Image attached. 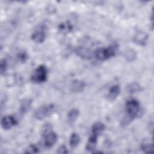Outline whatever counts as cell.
<instances>
[{
    "instance_id": "cell-1",
    "label": "cell",
    "mask_w": 154,
    "mask_h": 154,
    "mask_svg": "<svg viewBox=\"0 0 154 154\" xmlns=\"http://www.w3.org/2000/svg\"><path fill=\"white\" fill-rule=\"evenodd\" d=\"M126 111L127 112L125 119L122 120L123 125H126L131 121L140 117L143 114V110L140 106L139 101L132 99L127 101L126 103Z\"/></svg>"
},
{
    "instance_id": "cell-2",
    "label": "cell",
    "mask_w": 154,
    "mask_h": 154,
    "mask_svg": "<svg viewBox=\"0 0 154 154\" xmlns=\"http://www.w3.org/2000/svg\"><path fill=\"white\" fill-rule=\"evenodd\" d=\"M117 46L111 45L106 48H102L97 49L94 54L96 59L100 61H105L114 57L116 54Z\"/></svg>"
},
{
    "instance_id": "cell-3",
    "label": "cell",
    "mask_w": 154,
    "mask_h": 154,
    "mask_svg": "<svg viewBox=\"0 0 154 154\" xmlns=\"http://www.w3.org/2000/svg\"><path fill=\"white\" fill-rule=\"evenodd\" d=\"M55 110V106L53 103L44 105L38 108L34 113V117L37 120H43L50 116Z\"/></svg>"
},
{
    "instance_id": "cell-4",
    "label": "cell",
    "mask_w": 154,
    "mask_h": 154,
    "mask_svg": "<svg viewBox=\"0 0 154 154\" xmlns=\"http://www.w3.org/2000/svg\"><path fill=\"white\" fill-rule=\"evenodd\" d=\"M48 70L45 65L38 66L34 71L31 76V80L32 82L41 84L47 80Z\"/></svg>"
},
{
    "instance_id": "cell-5",
    "label": "cell",
    "mask_w": 154,
    "mask_h": 154,
    "mask_svg": "<svg viewBox=\"0 0 154 154\" xmlns=\"http://www.w3.org/2000/svg\"><path fill=\"white\" fill-rule=\"evenodd\" d=\"M45 30L46 29L44 26L39 27L34 32H32L31 35V39L37 43H43L46 37Z\"/></svg>"
},
{
    "instance_id": "cell-6",
    "label": "cell",
    "mask_w": 154,
    "mask_h": 154,
    "mask_svg": "<svg viewBox=\"0 0 154 154\" xmlns=\"http://www.w3.org/2000/svg\"><path fill=\"white\" fill-rule=\"evenodd\" d=\"M1 124L4 129L8 130L16 126L17 124V121L14 117L12 116H7L1 119Z\"/></svg>"
},
{
    "instance_id": "cell-7",
    "label": "cell",
    "mask_w": 154,
    "mask_h": 154,
    "mask_svg": "<svg viewBox=\"0 0 154 154\" xmlns=\"http://www.w3.org/2000/svg\"><path fill=\"white\" fill-rule=\"evenodd\" d=\"M44 136V145L47 147H51L57 141V135L52 131H50L43 135Z\"/></svg>"
},
{
    "instance_id": "cell-8",
    "label": "cell",
    "mask_w": 154,
    "mask_h": 154,
    "mask_svg": "<svg viewBox=\"0 0 154 154\" xmlns=\"http://www.w3.org/2000/svg\"><path fill=\"white\" fill-rule=\"evenodd\" d=\"M148 40V35L146 33L139 31L137 32L134 37H133V41L134 43H135L138 45L140 46H144L146 45Z\"/></svg>"
},
{
    "instance_id": "cell-9",
    "label": "cell",
    "mask_w": 154,
    "mask_h": 154,
    "mask_svg": "<svg viewBox=\"0 0 154 154\" xmlns=\"http://www.w3.org/2000/svg\"><path fill=\"white\" fill-rule=\"evenodd\" d=\"M120 93V87L119 85H112L108 91V94L107 95L108 99L109 101H114L117 99Z\"/></svg>"
},
{
    "instance_id": "cell-10",
    "label": "cell",
    "mask_w": 154,
    "mask_h": 154,
    "mask_svg": "<svg viewBox=\"0 0 154 154\" xmlns=\"http://www.w3.org/2000/svg\"><path fill=\"white\" fill-rule=\"evenodd\" d=\"M84 87L85 83L83 81L78 79L73 81L70 85L71 91L74 93H79L82 91Z\"/></svg>"
},
{
    "instance_id": "cell-11",
    "label": "cell",
    "mask_w": 154,
    "mask_h": 154,
    "mask_svg": "<svg viewBox=\"0 0 154 154\" xmlns=\"http://www.w3.org/2000/svg\"><path fill=\"white\" fill-rule=\"evenodd\" d=\"M58 29L63 34H67L73 30V25L69 21H66L60 23Z\"/></svg>"
},
{
    "instance_id": "cell-12",
    "label": "cell",
    "mask_w": 154,
    "mask_h": 154,
    "mask_svg": "<svg viewBox=\"0 0 154 154\" xmlns=\"http://www.w3.org/2000/svg\"><path fill=\"white\" fill-rule=\"evenodd\" d=\"M97 137H98L97 135H96L92 134H91V136L88 138V142L86 144V146H85V149L87 151L92 152L94 150H95L97 141Z\"/></svg>"
},
{
    "instance_id": "cell-13",
    "label": "cell",
    "mask_w": 154,
    "mask_h": 154,
    "mask_svg": "<svg viewBox=\"0 0 154 154\" xmlns=\"http://www.w3.org/2000/svg\"><path fill=\"white\" fill-rule=\"evenodd\" d=\"M32 100L30 99H23L21 102L20 105L19 111L20 114H26L31 109L32 106Z\"/></svg>"
},
{
    "instance_id": "cell-14",
    "label": "cell",
    "mask_w": 154,
    "mask_h": 154,
    "mask_svg": "<svg viewBox=\"0 0 154 154\" xmlns=\"http://www.w3.org/2000/svg\"><path fill=\"white\" fill-rule=\"evenodd\" d=\"M76 54H78V56L81 57L82 58L84 59H88L90 58L91 57V51L84 47H78L76 49L75 51Z\"/></svg>"
},
{
    "instance_id": "cell-15",
    "label": "cell",
    "mask_w": 154,
    "mask_h": 154,
    "mask_svg": "<svg viewBox=\"0 0 154 154\" xmlns=\"http://www.w3.org/2000/svg\"><path fill=\"white\" fill-rule=\"evenodd\" d=\"M79 114V111L76 108H73L69 111L67 114V120L69 123L70 125H73L78 119Z\"/></svg>"
},
{
    "instance_id": "cell-16",
    "label": "cell",
    "mask_w": 154,
    "mask_h": 154,
    "mask_svg": "<svg viewBox=\"0 0 154 154\" xmlns=\"http://www.w3.org/2000/svg\"><path fill=\"white\" fill-rule=\"evenodd\" d=\"M105 125L102 122H98L95 123L91 128V134L99 136L105 129Z\"/></svg>"
},
{
    "instance_id": "cell-17",
    "label": "cell",
    "mask_w": 154,
    "mask_h": 154,
    "mask_svg": "<svg viewBox=\"0 0 154 154\" xmlns=\"http://www.w3.org/2000/svg\"><path fill=\"white\" fill-rule=\"evenodd\" d=\"M126 90L129 93L133 94V93H135L142 91L143 88L138 83L132 82L127 85Z\"/></svg>"
},
{
    "instance_id": "cell-18",
    "label": "cell",
    "mask_w": 154,
    "mask_h": 154,
    "mask_svg": "<svg viewBox=\"0 0 154 154\" xmlns=\"http://www.w3.org/2000/svg\"><path fill=\"white\" fill-rule=\"evenodd\" d=\"M79 142H80V138L78 134L76 133L72 134L70 137V140H69V143L70 146L73 148H75L78 146Z\"/></svg>"
},
{
    "instance_id": "cell-19",
    "label": "cell",
    "mask_w": 154,
    "mask_h": 154,
    "mask_svg": "<svg viewBox=\"0 0 154 154\" xmlns=\"http://www.w3.org/2000/svg\"><path fill=\"white\" fill-rule=\"evenodd\" d=\"M125 57L128 61H134L137 58V54L133 49H128L125 54Z\"/></svg>"
},
{
    "instance_id": "cell-20",
    "label": "cell",
    "mask_w": 154,
    "mask_h": 154,
    "mask_svg": "<svg viewBox=\"0 0 154 154\" xmlns=\"http://www.w3.org/2000/svg\"><path fill=\"white\" fill-rule=\"evenodd\" d=\"M141 149L145 153H152L153 152V144L152 143H144L141 144Z\"/></svg>"
},
{
    "instance_id": "cell-21",
    "label": "cell",
    "mask_w": 154,
    "mask_h": 154,
    "mask_svg": "<svg viewBox=\"0 0 154 154\" xmlns=\"http://www.w3.org/2000/svg\"><path fill=\"white\" fill-rule=\"evenodd\" d=\"M39 152V148L35 144H30L25 149V153H37Z\"/></svg>"
},
{
    "instance_id": "cell-22",
    "label": "cell",
    "mask_w": 154,
    "mask_h": 154,
    "mask_svg": "<svg viewBox=\"0 0 154 154\" xmlns=\"http://www.w3.org/2000/svg\"><path fill=\"white\" fill-rule=\"evenodd\" d=\"M17 58L20 62L25 63V62H26V61L28 59L27 53L24 51H22L18 53V54L17 55Z\"/></svg>"
},
{
    "instance_id": "cell-23",
    "label": "cell",
    "mask_w": 154,
    "mask_h": 154,
    "mask_svg": "<svg viewBox=\"0 0 154 154\" xmlns=\"http://www.w3.org/2000/svg\"><path fill=\"white\" fill-rule=\"evenodd\" d=\"M7 69V61L5 59H2L1 60V63H0V72L1 75H3Z\"/></svg>"
},
{
    "instance_id": "cell-24",
    "label": "cell",
    "mask_w": 154,
    "mask_h": 154,
    "mask_svg": "<svg viewBox=\"0 0 154 154\" xmlns=\"http://www.w3.org/2000/svg\"><path fill=\"white\" fill-rule=\"evenodd\" d=\"M57 153H68V150L66 148V147L64 145H62L58 149H57Z\"/></svg>"
}]
</instances>
